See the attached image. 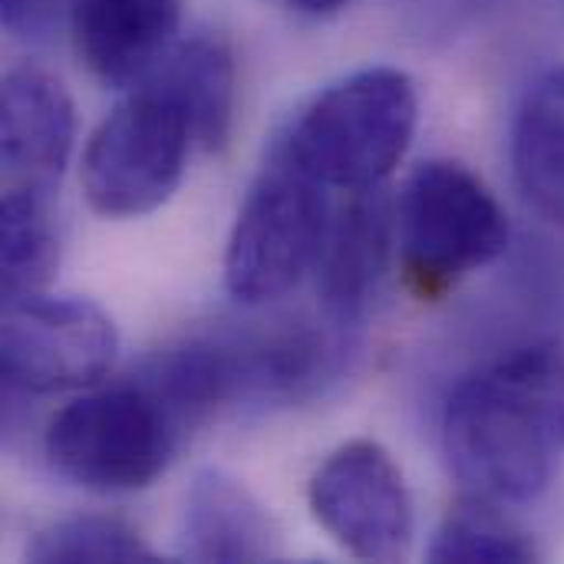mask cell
I'll return each instance as SVG.
<instances>
[{
  "mask_svg": "<svg viewBox=\"0 0 564 564\" xmlns=\"http://www.w3.org/2000/svg\"><path fill=\"white\" fill-rule=\"evenodd\" d=\"M443 449L469 492L535 502L564 463V347L532 340L466 373L443 410Z\"/></svg>",
  "mask_w": 564,
  "mask_h": 564,
  "instance_id": "cell-1",
  "label": "cell"
},
{
  "mask_svg": "<svg viewBox=\"0 0 564 564\" xmlns=\"http://www.w3.org/2000/svg\"><path fill=\"white\" fill-rule=\"evenodd\" d=\"M416 86L403 69L370 66L317 93L278 142L327 188H380L413 145Z\"/></svg>",
  "mask_w": 564,
  "mask_h": 564,
  "instance_id": "cell-2",
  "label": "cell"
},
{
  "mask_svg": "<svg viewBox=\"0 0 564 564\" xmlns=\"http://www.w3.org/2000/svg\"><path fill=\"white\" fill-rule=\"evenodd\" d=\"M185 436L175 410L132 377L63 406L43 433V453L53 473L79 489L139 492L172 466Z\"/></svg>",
  "mask_w": 564,
  "mask_h": 564,
  "instance_id": "cell-3",
  "label": "cell"
},
{
  "mask_svg": "<svg viewBox=\"0 0 564 564\" xmlns=\"http://www.w3.org/2000/svg\"><path fill=\"white\" fill-rule=\"evenodd\" d=\"M397 238L406 288L440 301L509 251V215L473 169L430 159L403 185Z\"/></svg>",
  "mask_w": 564,
  "mask_h": 564,
  "instance_id": "cell-4",
  "label": "cell"
},
{
  "mask_svg": "<svg viewBox=\"0 0 564 564\" xmlns=\"http://www.w3.org/2000/svg\"><path fill=\"white\" fill-rule=\"evenodd\" d=\"M330 215L327 185L274 145L225 248L228 294L245 307H261L294 291L321 261Z\"/></svg>",
  "mask_w": 564,
  "mask_h": 564,
  "instance_id": "cell-5",
  "label": "cell"
},
{
  "mask_svg": "<svg viewBox=\"0 0 564 564\" xmlns=\"http://www.w3.org/2000/svg\"><path fill=\"white\" fill-rule=\"evenodd\" d=\"M195 142L182 106L155 83H135L96 126L83 152V192L106 218H139L162 208L185 175Z\"/></svg>",
  "mask_w": 564,
  "mask_h": 564,
  "instance_id": "cell-6",
  "label": "cell"
},
{
  "mask_svg": "<svg viewBox=\"0 0 564 564\" xmlns=\"http://www.w3.org/2000/svg\"><path fill=\"white\" fill-rule=\"evenodd\" d=\"M119 350L112 317L86 297L36 294L3 304L0 370L10 397L96 387Z\"/></svg>",
  "mask_w": 564,
  "mask_h": 564,
  "instance_id": "cell-7",
  "label": "cell"
},
{
  "mask_svg": "<svg viewBox=\"0 0 564 564\" xmlns=\"http://www.w3.org/2000/svg\"><path fill=\"white\" fill-rule=\"evenodd\" d=\"M317 525L360 562H403L413 545V499L397 459L373 440L344 443L307 489Z\"/></svg>",
  "mask_w": 564,
  "mask_h": 564,
  "instance_id": "cell-8",
  "label": "cell"
},
{
  "mask_svg": "<svg viewBox=\"0 0 564 564\" xmlns=\"http://www.w3.org/2000/svg\"><path fill=\"white\" fill-rule=\"evenodd\" d=\"M76 142V106L43 66L7 69L0 89V155L7 185L53 188Z\"/></svg>",
  "mask_w": 564,
  "mask_h": 564,
  "instance_id": "cell-9",
  "label": "cell"
},
{
  "mask_svg": "<svg viewBox=\"0 0 564 564\" xmlns=\"http://www.w3.org/2000/svg\"><path fill=\"white\" fill-rule=\"evenodd\" d=\"M66 23L83 66L106 86L132 89L175 46L182 0H69Z\"/></svg>",
  "mask_w": 564,
  "mask_h": 564,
  "instance_id": "cell-10",
  "label": "cell"
},
{
  "mask_svg": "<svg viewBox=\"0 0 564 564\" xmlns=\"http://www.w3.org/2000/svg\"><path fill=\"white\" fill-rule=\"evenodd\" d=\"M393 218L397 215H390V202L380 188L350 192V202L330 215L317 261V291L324 314L337 327H350L367 311L390 258Z\"/></svg>",
  "mask_w": 564,
  "mask_h": 564,
  "instance_id": "cell-11",
  "label": "cell"
},
{
  "mask_svg": "<svg viewBox=\"0 0 564 564\" xmlns=\"http://www.w3.org/2000/svg\"><path fill=\"white\" fill-rule=\"evenodd\" d=\"M281 552L278 529L248 486L221 469H202L185 496L182 555L192 562L254 564Z\"/></svg>",
  "mask_w": 564,
  "mask_h": 564,
  "instance_id": "cell-12",
  "label": "cell"
},
{
  "mask_svg": "<svg viewBox=\"0 0 564 564\" xmlns=\"http://www.w3.org/2000/svg\"><path fill=\"white\" fill-rule=\"evenodd\" d=\"M139 83H155L182 106L202 149L212 152L228 142L238 96V69L228 40L215 33L175 40V46Z\"/></svg>",
  "mask_w": 564,
  "mask_h": 564,
  "instance_id": "cell-13",
  "label": "cell"
},
{
  "mask_svg": "<svg viewBox=\"0 0 564 564\" xmlns=\"http://www.w3.org/2000/svg\"><path fill=\"white\" fill-rule=\"evenodd\" d=\"M512 165L529 202L564 228V66L525 93L512 129Z\"/></svg>",
  "mask_w": 564,
  "mask_h": 564,
  "instance_id": "cell-14",
  "label": "cell"
},
{
  "mask_svg": "<svg viewBox=\"0 0 564 564\" xmlns=\"http://www.w3.org/2000/svg\"><path fill=\"white\" fill-rule=\"evenodd\" d=\"M53 188L7 185L0 208V291L3 304L46 294L59 268V235L50 205Z\"/></svg>",
  "mask_w": 564,
  "mask_h": 564,
  "instance_id": "cell-15",
  "label": "cell"
},
{
  "mask_svg": "<svg viewBox=\"0 0 564 564\" xmlns=\"http://www.w3.org/2000/svg\"><path fill=\"white\" fill-rule=\"evenodd\" d=\"M502 502L469 492L449 506L443 516L430 562L436 564H522L539 562V549L525 529L516 525L502 509Z\"/></svg>",
  "mask_w": 564,
  "mask_h": 564,
  "instance_id": "cell-16",
  "label": "cell"
},
{
  "mask_svg": "<svg viewBox=\"0 0 564 564\" xmlns=\"http://www.w3.org/2000/svg\"><path fill=\"white\" fill-rule=\"evenodd\" d=\"M26 562L36 564H149L159 555L116 516H73L43 525L26 542Z\"/></svg>",
  "mask_w": 564,
  "mask_h": 564,
  "instance_id": "cell-17",
  "label": "cell"
},
{
  "mask_svg": "<svg viewBox=\"0 0 564 564\" xmlns=\"http://www.w3.org/2000/svg\"><path fill=\"white\" fill-rule=\"evenodd\" d=\"M69 0H0V20L13 36L43 40L66 17Z\"/></svg>",
  "mask_w": 564,
  "mask_h": 564,
  "instance_id": "cell-18",
  "label": "cell"
},
{
  "mask_svg": "<svg viewBox=\"0 0 564 564\" xmlns=\"http://www.w3.org/2000/svg\"><path fill=\"white\" fill-rule=\"evenodd\" d=\"M294 10H304V13H314V17H324V13H337L340 7H347V0H288Z\"/></svg>",
  "mask_w": 564,
  "mask_h": 564,
  "instance_id": "cell-19",
  "label": "cell"
}]
</instances>
